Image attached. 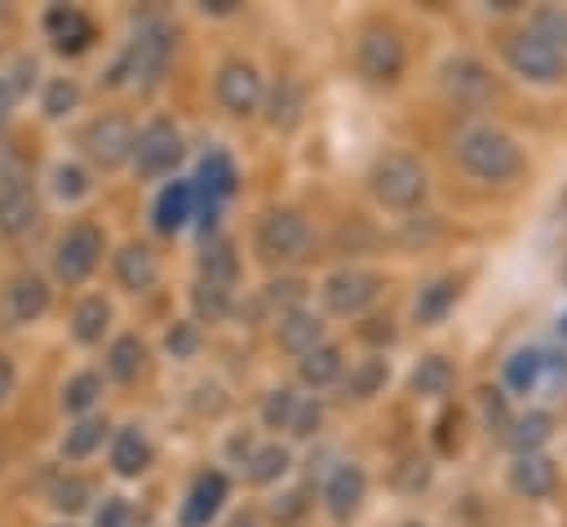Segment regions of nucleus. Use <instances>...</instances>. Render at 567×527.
Segmentation results:
<instances>
[{
    "instance_id": "1",
    "label": "nucleus",
    "mask_w": 567,
    "mask_h": 527,
    "mask_svg": "<svg viewBox=\"0 0 567 527\" xmlns=\"http://www.w3.org/2000/svg\"><path fill=\"white\" fill-rule=\"evenodd\" d=\"M452 155L478 182H509V177L523 173L518 142L496 124H461L452 133Z\"/></svg>"
},
{
    "instance_id": "2",
    "label": "nucleus",
    "mask_w": 567,
    "mask_h": 527,
    "mask_svg": "<svg viewBox=\"0 0 567 527\" xmlns=\"http://www.w3.org/2000/svg\"><path fill=\"white\" fill-rule=\"evenodd\" d=\"M168 53H173V31H168L159 18H146V22L133 31V40L124 44V53L115 58V66H111L106 84H124V80L151 84V80H159V71H164Z\"/></svg>"
},
{
    "instance_id": "3",
    "label": "nucleus",
    "mask_w": 567,
    "mask_h": 527,
    "mask_svg": "<svg viewBox=\"0 0 567 527\" xmlns=\"http://www.w3.org/2000/svg\"><path fill=\"white\" fill-rule=\"evenodd\" d=\"M368 186L385 208H416L425 199V168L408 151H385L372 159Z\"/></svg>"
},
{
    "instance_id": "4",
    "label": "nucleus",
    "mask_w": 567,
    "mask_h": 527,
    "mask_svg": "<svg viewBox=\"0 0 567 527\" xmlns=\"http://www.w3.org/2000/svg\"><path fill=\"white\" fill-rule=\"evenodd\" d=\"M403 62H408V49H403L394 27L372 22V27L359 31V40H354V71L368 84H394L403 75Z\"/></svg>"
},
{
    "instance_id": "5",
    "label": "nucleus",
    "mask_w": 567,
    "mask_h": 527,
    "mask_svg": "<svg viewBox=\"0 0 567 527\" xmlns=\"http://www.w3.org/2000/svg\"><path fill=\"white\" fill-rule=\"evenodd\" d=\"M505 62H509V71L518 75V80H527V84H558L563 80V71H567V58L558 53V49H549L540 35H532V31H514L509 40H505Z\"/></svg>"
},
{
    "instance_id": "6",
    "label": "nucleus",
    "mask_w": 567,
    "mask_h": 527,
    "mask_svg": "<svg viewBox=\"0 0 567 527\" xmlns=\"http://www.w3.org/2000/svg\"><path fill=\"white\" fill-rule=\"evenodd\" d=\"M102 248H106L102 230H97L93 221H75V226L58 239V248H53V275H58L62 283H84V279L93 275V266L102 261Z\"/></svg>"
},
{
    "instance_id": "7",
    "label": "nucleus",
    "mask_w": 567,
    "mask_h": 527,
    "mask_svg": "<svg viewBox=\"0 0 567 527\" xmlns=\"http://www.w3.org/2000/svg\"><path fill=\"white\" fill-rule=\"evenodd\" d=\"M257 248L266 261H297L310 248V226L297 208H270L257 221Z\"/></svg>"
},
{
    "instance_id": "8",
    "label": "nucleus",
    "mask_w": 567,
    "mask_h": 527,
    "mask_svg": "<svg viewBox=\"0 0 567 527\" xmlns=\"http://www.w3.org/2000/svg\"><path fill=\"white\" fill-rule=\"evenodd\" d=\"M133 137L137 133H133V124L124 115H97V120L84 124L80 146L97 168H120L124 159H133Z\"/></svg>"
},
{
    "instance_id": "9",
    "label": "nucleus",
    "mask_w": 567,
    "mask_h": 527,
    "mask_svg": "<svg viewBox=\"0 0 567 527\" xmlns=\"http://www.w3.org/2000/svg\"><path fill=\"white\" fill-rule=\"evenodd\" d=\"M177 159H182V133L173 120H151L133 137V164L142 177H164L177 168Z\"/></svg>"
},
{
    "instance_id": "10",
    "label": "nucleus",
    "mask_w": 567,
    "mask_h": 527,
    "mask_svg": "<svg viewBox=\"0 0 567 527\" xmlns=\"http://www.w3.org/2000/svg\"><path fill=\"white\" fill-rule=\"evenodd\" d=\"M381 292V275L363 270V266H341L323 279V306L332 314H363Z\"/></svg>"
},
{
    "instance_id": "11",
    "label": "nucleus",
    "mask_w": 567,
    "mask_h": 527,
    "mask_svg": "<svg viewBox=\"0 0 567 527\" xmlns=\"http://www.w3.org/2000/svg\"><path fill=\"white\" fill-rule=\"evenodd\" d=\"M40 217V204H35V190L27 182V173L18 164H4L0 168V230L4 235H27Z\"/></svg>"
},
{
    "instance_id": "12",
    "label": "nucleus",
    "mask_w": 567,
    "mask_h": 527,
    "mask_svg": "<svg viewBox=\"0 0 567 527\" xmlns=\"http://www.w3.org/2000/svg\"><path fill=\"white\" fill-rule=\"evenodd\" d=\"M439 84H443V93L456 102V106H478V102H487L492 97V71L478 62V58H470V53H456V58H447L443 66H439Z\"/></svg>"
},
{
    "instance_id": "13",
    "label": "nucleus",
    "mask_w": 567,
    "mask_h": 527,
    "mask_svg": "<svg viewBox=\"0 0 567 527\" xmlns=\"http://www.w3.org/2000/svg\"><path fill=\"white\" fill-rule=\"evenodd\" d=\"M213 93H217V102H221L230 115H252V111H257V102H261V75H257V66H252V62L230 58V62H221V66H217Z\"/></svg>"
},
{
    "instance_id": "14",
    "label": "nucleus",
    "mask_w": 567,
    "mask_h": 527,
    "mask_svg": "<svg viewBox=\"0 0 567 527\" xmlns=\"http://www.w3.org/2000/svg\"><path fill=\"white\" fill-rule=\"evenodd\" d=\"M363 496H368V474L359 465H337L323 483V505L332 514V523H350L359 509H363Z\"/></svg>"
},
{
    "instance_id": "15",
    "label": "nucleus",
    "mask_w": 567,
    "mask_h": 527,
    "mask_svg": "<svg viewBox=\"0 0 567 527\" xmlns=\"http://www.w3.org/2000/svg\"><path fill=\"white\" fill-rule=\"evenodd\" d=\"M44 31H49V40H53L58 53H84L97 40V27L89 22V13L71 9V4H53L44 13Z\"/></svg>"
},
{
    "instance_id": "16",
    "label": "nucleus",
    "mask_w": 567,
    "mask_h": 527,
    "mask_svg": "<svg viewBox=\"0 0 567 527\" xmlns=\"http://www.w3.org/2000/svg\"><path fill=\"white\" fill-rule=\"evenodd\" d=\"M49 310V283L40 275H13L4 288V319L9 323H35Z\"/></svg>"
},
{
    "instance_id": "17",
    "label": "nucleus",
    "mask_w": 567,
    "mask_h": 527,
    "mask_svg": "<svg viewBox=\"0 0 567 527\" xmlns=\"http://www.w3.org/2000/svg\"><path fill=\"white\" fill-rule=\"evenodd\" d=\"M558 487V465L540 452H527V456H514L509 465V492L514 496H527V500H540Z\"/></svg>"
},
{
    "instance_id": "18",
    "label": "nucleus",
    "mask_w": 567,
    "mask_h": 527,
    "mask_svg": "<svg viewBox=\"0 0 567 527\" xmlns=\"http://www.w3.org/2000/svg\"><path fill=\"white\" fill-rule=\"evenodd\" d=\"M221 500H226V474L221 469L199 474L190 496H186V505H182V527H208L213 514L221 509Z\"/></svg>"
},
{
    "instance_id": "19",
    "label": "nucleus",
    "mask_w": 567,
    "mask_h": 527,
    "mask_svg": "<svg viewBox=\"0 0 567 527\" xmlns=\"http://www.w3.org/2000/svg\"><path fill=\"white\" fill-rule=\"evenodd\" d=\"M190 217H195V186H190V182H168V186L159 190V199H155V213H151L155 230H159V235H173V230H182Z\"/></svg>"
},
{
    "instance_id": "20",
    "label": "nucleus",
    "mask_w": 567,
    "mask_h": 527,
    "mask_svg": "<svg viewBox=\"0 0 567 527\" xmlns=\"http://www.w3.org/2000/svg\"><path fill=\"white\" fill-rule=\"evenodd\" d=\"M301 111H306V93L292 75H279L270 97H266V124L279 128V133H292L301 124Z\"/></svg>"
},
{
    "instance_id": "21",
    "label": "nucleus",
    "mask_w": 567,
    "mask_h": 527,
    "mask_svg": "<svg viewBox=\"0 0 567 527\" xmlns=\"http://www.w3.org/2000/svg\"><path fill=\"white\" fill-rule=\"evenodd\" d=\"M115 279L128 288V292H146L155 279H159V261L146 244H124L115 252Z\"/></svg>"
},
{
    "instance_id": "22",
    "label": "nucleus",
    "mask_w": 567,
    "mask_h": 527,
    "mask_svg": "<svg viewBox=\"0 0 567 527\" xmlns=\"http://www.w3.org/2000/svg\"><path fill=\"white\" fill-rule=\"evenodd\" d=\"M275 337H279V345H284L288 354H297V359H301L306 350L323 345V323H319L310 310H288V314H279Z\"/></svg>"
},
{
    "instance_id": "23",
    "label": "nucleus",
    "mask_w": 567,
    "mask_h": 527,
    "mask_svg": "<svg viewBox=\"0 0 567 527\" xmlns=\"http://www.w3.org/2000/svg\"><path fill=\"white\" fill-rule=\"evenodd\" d=\"M341 372H346V359H341V350H337L332 341H323V345H315V350H306V354L297 359V376H301V385H310V390H323V385L341 381Z\"/></svg>"
},
{
    "instance_id": "24",
    "label": "nucleus",
    "mask_w": 567,
    "mask_h": 527,
    "mask_svg": "<svg viewBox=\"0 0 567 527\" xmlns=\"http://www.w3.org/2000/svg\"><path fill=\"white\" fill-rule=\"evenodd\" d=\"M456 297H461V279H456V275H443V279L425 283L421 297H416V306H412L416 323H443L447 310L456 306Z\"/></svg>"
},
{
    "instance_id": "25",
    "label": "nucleus",
    "mask_w": 567,
    "mask_h": 527,
    "mask_svg": "<svg viewBox=\"0 0 567 527\" xmlns=\"http://www.w3.org/2000/svg\"><path fill=\"white\" fill-rule=\"evenodd\" d=\"M111 465H115V474H124V478H137V474L151 465V443H146V434H142L137 425H128V430L115 434V443H111Z\"/></svg>"
},
{
    "instance_id": "26",
    "label": "nucleus",
    "mask_w": 567,
    "mask_h": 527,
    "mask_svg": "<svg viewBox=\"0 0 567 527\" xmlns=\"http://www.w3.org/2000/svg\"><path fill=\"white\" fill-rule=\"evenodd\" d=\"M199 186V195H208V199H226V195H235V182H239V173H235V164H230V155L226 151H208L204 155V164H199V177H195Z\"/></svg>"
},
{
    "instance_id": "27",
    "label": "nucleus",
    "mask_w": 567,
    "mask_h": 527,
    "mask_svg": "<svg viewBox=\"0 0 567 527\" xmlns=\"http://www.w3.org/2000/svg\"><path fill=\"white\" fill-rule=\"evenodd\" d=\"M452 381H456V372H452V363H447L443 354H425V359L412 368V376H408L412 394H421V399H443V394L452 390Z\"/></svg>"
},
{
    "instance_id": "28",
    "label": "nucleus",
    "mask_w": 567,
    "mask_h": 527,
    "mask_svg": "<svg viewBox=\"0 0 567 527\" xmlns=\"http://www.w3.org/2000/svg\"><path fill=\"white\" fill-rule=\"evenodd\" d=\"M235 270H239L235 244L230 239H208L204 252H199V279L204 283H217V288H230L235 283Z\"/></svg>"
},
{
    "instance_id": "29",
    "label": "nucleus",
    "mask_w": 567,
    "mask_h": 527,
    "mask_svg": "<svg viewBox=\"0 0 567 527\" xmlns=\"http://www.w3.org/2000/svg\"><path fill=\"white\" fill-rule=\"evenodd\" d=\"M505 385L518 394H532L536 385H545V350H536V345L514 350L505 363Z\"/></svg>"
},
{
    "instance_id": "30",
    "label": "nucleus",
    "mask_w": 567,
    "mask_h": 527,
    "mask_svg": "<svg viewBox=\"0 0 567 527\" xmlns=\"http://www.w3.org/2000/svg\"><path fill=\"white\" fill-rule=\"evenodd\" d=\"M106 323H111V306H106L102 297H84V301L75 306V314H71V337H75L80 345H93V341H102Z\"/></svg>"
},
{
    "instance_id": "31",
    "label": "nucleus",
    "mask_w": 567,
    "mask_h": 527,
    "mask_svg": "<svg viewBox=\"0 0 567 527\" xmlns=\"http://www.w3.org/2000/svg\"><path fill=\"white\" fill-rule=\"evenodd\" d=\"M142 363H146V345L128 332V337H120V341H111V350H106V372L115 376V381H133L137 372H142Z\"/></svg>"
},
{
    "instance_id": "32",
    "label": "nucleus",
    "mask_w": 567,
    "mask_h": 527,
    "mask_svg": "<svg viewBox=\"0 0 567 527\" xmlns=\"http://www.w3.org/2000/svg\"><path fill=\"white\" fill-rule=\"evenodd\" d=\"M385 381H390V363L385 359H359L350 368V376H346V394L350 399H372V394L385 390Z\"/></svg>"
},
{
    "instance_id": "33",
    "label": "nucleus",
    "mask_w": 567,
    "mask_h": 527,
    "mask_svg": "<svg viewBox=\"0 0 567 527\" xmlns=\"http://www.w3.org/2000/svg\"><path fill=\"white\" fill-rule=\"evenodd\" d=\"M549 430H554V421H549V412H523L514 425H509V447L518 452V456H527V452H536L545 438H549Z\"/></svg>"
},
{
    "instance_id": "34",
    "label": "nucleus",
    "mask_w": 567,
    "mask_h": 527,
    "mask_svg": "<svg viewBox=\"0 0 567 527\" xmlns=\"http://www.w3.org/2000/svg\"><path fill=\"white\" fill-rule=\"evenodd\" d=\"M102 438H106V421H102V416H84L80 425L66 430V438H62V456H66V461H84L89 452L102 447Z\"/></svg>"
},
{
    "instance_id": "35",
    "label": "nucleus",
    "mask_w": 567,
    "mask_h": 527,
    "mask_svg": "<svg viewBox=\"0 0 567 527\" xmlns=\"http://www.w3.org/2000/svg\"><path fill=\"white\" fill-rule=\"evenodd\" d=\"M288 447H279V443H266V447H257L244 465H248V483H257V487H266V483H275V478H284V469H288Z\"/></svg>"
},
{
    "instance_id": "36",
    "label": "nucleus",
    "mask_w": 567,
    "mask_h": 527,
    "mask_svg": "<svg viewBox=\"0 0 567 527\" xmlns=\"http://www.w3.org/2000/svg\"><path fill=\"white\" fill-rule=\"evenodd\" d=\"M190 306H195V319L199 323H221L230 314V288H217V283H195L190 288Z\"/></svg>"
},
{
    "instance_id": "37",
    "label": "nucleus",
    "mask_w": 567,
    "mask_h": 527,
    "mask_svg": "<svg viewBox=\"0 0 567 527\" xmlns=\"http://www.w3.org/2000/svg\"><path fill=\"white\" fill-rule=\"evenodd\" d=\"M527 31L540 35L549 49H558V53L567 58V9H563V4H545V9H536Z\"/></svg>"
},
{
    "instance_id": "38",
    "label": "nucleus",
    "mask_w": 567,
    "mask_h": 527,
    "mask_svg": "<svg viewBox=\"0 0 567 527\" xmlns=\"http://www.w3.org/2000/svg\"><path fill=\"white\" fill-rule=\"evenodd\" d=\"M97 394H102V376H97V372H80V376L66 381V390H62V407H66V412H84V407L97 403Z\"/></svg>"
},
{
    "instance_id": "39",
    "label": "nucleus",
    "mask_w": 567,
    "mask_h": 527,
    "mask_svg": "<svg viewBox=\"0 0 567 527\" xmlns=\"http://www.w3.org/2000/svg\"><path fill=\"white\" fill-rule=\"evenodd\" d=\"M49 505H53V509H62V514H80V509L89 505V483H84V478H75V474L58 478V483L49 487Z\"/></svg>"
},
{
    "instance_id": "40",
    "label": "nucleus",
    "mask_w": 567,
    "mask_h": 527,
    "mask_svg": "<svg viewBox=\"0 0 567 527\" xmlns=\"http://www.w3.org/2000/svg\"><path fill=\"white\" fill-rule=\"evenodd\" d=\"M390 483H394L399 492H408V496H412V492H421V487H430V461H425V456H416V452H412V456H403V461L394 465Z\"/></svg>"
},
{
    "instance_id": "41",
    "label": "nucleus",
    "mask_w": 567,
    "mask_h": 527,
    "mask_svg": "<svg viewBox=\"0 0 567 527\" xmlns=\"http://www.w3.org/2000/svg\"><path fill=\"white\" fill-rule=\"evenodd\" d=\"M297 403H301V399H297L292 390H284V385H279V390H270V394H266V403H261V421H266L270 430H288V421H292Z\"/></svg>"
},
{
    "instance_id": "42",
    "label": "nucleus",
    "mask_w": 567,
    "mask_h": 527,
    "mask_svg": "<svg viewBox=\"0 0 567 527\" xmlns=\"http://www.w3.org/2000/svg\"><path fill=\"white\" fill-rule=\"evenodd\" d=\"M301 297H306V283H301V279H270V283H266V301H270L279 314L301 310Z\"/></svg>"
},
{
    "instance_id": "43",
    "label": "nucleus",
    "mask_w": 567,
    "mask_h": 527,
    "mask_svg": "<svg viewBox=\"0 0 567 527\" xmlns=\"http://www.w3.org/2000/svg\"><path fill=\"white\" fill-rule=\"evenodd\" d=\"M53 190H58L62 199H80V195L89 190V173H84L80 164H58V168H53Z\"/></svg>"
},
{
    "instance_id": "44",
    "label": "nucleus",
    "mask_w": 567,
    "mask_h": 527,
    "mask_svg": "<svg viewBox=\"0 0 567 527\" xmlns=\"http://www.w3.org/2000/svg\"><path fill=\"white\" fill-rule=\"evenodd\" d=\"M164 350L173 359H190L199 350V323H173L168 337H164Z\"/></svg>"
},
{
    "instance_id": "45",
    "label": "nucleus",
    "mask_w": 567,
    "mask_h": 527,
    "mask_svg": "<svg viewBox=\"0 0 567 527\" xmlns=\"http://www.w3.org/2000/svg\"><path fill=\"white\" fill-rule=\"evenodd\" d=\"M75 97H80V89L71 84V80H49V89H44V115H66L71 106H75Z\"/></svg>"
},
{
    "instance_id": "46",
    "label": "nucleus",
    "mask_w": 567,
    "mask_h": 527,
    "mask_svg": "<svg viewBox=\"0 0 567 527\" xmlns=\"http://www.w3.org/2000/svg\"><path fill=\"white\" fill-rule=\"evenodd\" d=\"M93 527H128V505L120 496H106L97 518H93Z\"/></svg>"
},
{
    "instance_id": "47",
    "label": "nucleus",
    "mask_w": 567,
    "mask_h": 527,
    "mask_svg": "<svg viewBox=\"0 0 567 527\" xmlns=\"http://www.w3.org/2000/svg\"><path fill=\"white\" fill-rule=\"evenodd\" d=\"M478 403H483V416H487L492 425H505V421H509V416H505V394H501V390H492V385L478 390Z\"/></svg>"
},
{
    "instance_id": "48",
    "label": "nucleus",
    "mask_w": 567,
    "mask_h": 527,
    "mask_svg": "<svg viewBox=\"0 0 567 527\" xmlns=\"http://www.w3.org/2000/svg\"><path fill=\"white\" fill-rule=\"evenodd\" d=\"M288 430H292V434H315V430H319V403H297Z\"/></svg>"
},
{
    "instance_id": "49",
    "label": "nucleus",
    "mask_w": 567,
    "mask_h": 527,
    "mask_svg": "<svg viewBox=\"0 0 567 527\" xmlns=\"http://www.w3.org/2000/svg\"><path fill=\"white\" fill-rule=\"evenodd\" d=\"M545 381L549 385H567V354L563 350H545Z\"/></svg>"
},
{
    "instance_id": "50",
    "label": "nucleus",
    "mask_w": 567,
    "mask_h": 527,
    "mask_svg": "<svg viewBox=\"0 0 567 527\" xmlns=\"http://www.w3.org/2000/svg\"><path fill=\"white\" fill-rule=\"evenodd\" d=\"M31 75H35V62H31V58H18V62H13V80L4 84V93H9V97L22 93V89L31 84Z\"/></svg>"
},
{
    "instance_id": "51",
    "label": "nucleus",
    "mask_w": 567,
    "mask_h": 527,
    "mask_svg": "<svg viewBox=\"0 0 567 527\" xmlns=\"http://www.w3.org/2000/svg\"><path fill=\"white\" fill-rule=\"evenodd\" d=\"M13 394V363H9V354H0V403Z\"/></svg>"
},
{
    "instance_id": "52",
    "label": "nucleus",
    "mask_w": 567,
    "mask_h": 527,
    "mask_svg": "<svg viewBox=\"0 0 567 527\" xmlns=\"http://www.w3.org/2000/svg\"><path fill=\"white\" fill-rule=\"evenodd\" d=\"M204 13H235V0H204Z\"/></svg>"
},
{
    "instance_id": "53",
    "label": "nucleus",
    "mask_w": 567,
    "mask_h": 527,
    "mask_svg": "<svg viewBox=\"0 0 567 527\" xmlns=\"http://www.w3.org/2000/svg\"><path fill=\"white\" fill-rule=\"evenodd\" d=\"M9 106H13V97H9V93H4V84H0V124L9 120Z\"/></svg>"
},
{
    "instance_id": "54",
    "label": "nucleus",
    "mask_w": 567,
    "mask_h": 527,
    "mask_svg": "<svg viewBox=\"0 0 567 527\" xmlns=\"http://www.w3.org/2000/svg\"><path fill=\"white\" fill-rule=\"evenodd\" d=\"M230 527H257V523H252V518H248V514H244V518H235V523H230Z\"/></svg>"
},
{
    "instance_id": "55",
    "label": "nucleus",
    "mask_w": 567,
    "mask_h": 527,
    "mask_svg": "<svg viewBox=\"0 0 567 527\" xmlns=\"http://www.w3.org/2000/svg\"><path fill=\"white\" fill-rule=\"evenodd\" d=\"M558 332H567V314H563V319H558Z\"/></svg>"
},
{
    "instance_id": "56",
    "label": "nucleus",
    "mask_w": 567,
    "mask_h": 527,
    "mask_svg": "<svg viewBox=\"0 0 567 527\" xmlns=\"http://www.w3.org/2000/svg\"><path fill=\"white\" fill-rule=\"evenodd\" d=\"M563 217H567V190H563Z\"/></svg>"
},
{
    "instance_id": "57",
    "label": "nucleus",
    "mask_w": 567,
    "mask_h": 527,
    "mask_svg": "<svg viewBox=\"0 0 567 527\" xmlns=\"http://www.w3.org/2000/svg\"><path fill=\"white\" fill-rule=\"evenodd\" d=\"M403 527H425V523H403Z\"/></svg>"
},
{
    "instance_id": "58",
    "label": "nucleus",
    "mask_w": 567,
    "mask_h": 527,
    "mask_svg": "<svg viewBox=\"0 0 567 527\" xmlns=\"http://www.w3.org/2000/svg\"><path fill=\"white\" fill-rule=\"evenodd\" d=\"M563 283H567V261H563Z\"/></svg>"
}]
</instances>
